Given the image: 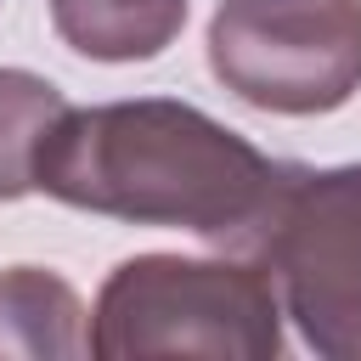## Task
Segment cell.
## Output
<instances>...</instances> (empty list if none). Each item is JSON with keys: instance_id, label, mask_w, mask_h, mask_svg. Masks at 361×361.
Wrapping results in <instances>:
<instances>
[{"instance_id": "6da1fadb", "label": "cell", "mask_w": 361, "mask_h": 361, "mask_svg": "<svg viewBox=\"0 0 361 361\" xmlns=\"http://www.w3.org/2000/svg\"><path fill=\"white\" fill-rule=\"evenodd\" d=\"M288 164H271L254 141L209 113L164 96L68 107L39 147L34 192L68 209L175 226L209 243H248L276 197Z\"/></svg>"}, {"instance_id": "5b68a950", "label": "cell", "mask_w": 361, "mask_h": 361, "mask_svg": "<svg viewBox=\"0 0 361 361\" xmlns=\"http://www.w3.org/2000/svg\"><path fill=\"white\" fill-rule=\"evenodd\" d=\"M79 350H90L79 293L39 265H11L0 276V355L62 361Z\"/></svg>"}, {"instance_id": "8992f818", "label": "cell", "mask_w": 361, "mask_h": 361, "mask_svg": "<svg viewBox=\"0 0 361 361\" xmlns=\"http://www.w3.org/2000/svg\"><path fill=\"white\" fill-rule=\"evenodd\" d=\"M51 23L90 62H147L180 34L186 0H51Z\"/></svg>"}, {"instance_id": "3957f363", "label": "cell", "mask_w": 361, "mask_h": 361, "mask_svg": "<svg viewBox=\"0 0 361 361\" xmlns=\"http://www.w3.org/2000/svg\"><path fill=\"white\" fill-rule=\"evenodd\" d=\"M276 299L333 361H361V164L282 169L271 209L243 243Z\"/></svg>"}, {"instance_id": "52a82bcc", "label": "cell", "mask_w": 361, "mask_h": 361, "mask_svg": "<svg viewBox=\"0 0 361 361\" xmlns=\"http://www.w3.org/2000/svg\"><path fill=\"white\" fill-rule=\"evenodd\" d=\"M68 113L62 90L39 73L0 68V203L34 192V164L56 118Z\"/></svg>"}, {"instance_id": "277c9868", "label": "cell", "mask_w": 361, "mask_h": 361, "mask_svg": "<svg viewBox=\"0 0 361 361\" xmlns=\"http://www.w3.org/2000/svg\"><path fill=\"white\" fill-rule=\"evenodd\" d=\"M214 79L265 113H333L361 90V0H220Z\"/></svg>"}, {"instance_id": "7a4b0ae2", "label": "cell", "mask_w": 361, "mask_h": 361, "mask_svg": "<svg viewBox=\"0 0 361 361\" xmlns=\"http://www.w3.org/2000/svg\"><path fill=\"white\" fill-rule=\"evenodd\" d=\"M282 350V299L259 265L243 259H124L96 299L90 355H226L271 361Z\"/></svg>"}]
</instances>
